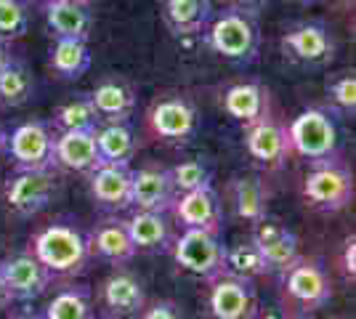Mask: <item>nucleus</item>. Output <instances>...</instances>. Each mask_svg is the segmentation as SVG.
Wrapping results in <instances>:
<instances>
[{
  "label": "nucleus",
  "mask_w": 356,
  "mask_h": 319,
  "mask_svg": "<svg viewBox=\"0 0 356 319\" xmlns=\"http://www.w3.org/2000/svg\"><path fill=\"white\" fill-rule=\"evenodd\" d=\"M32 256L43 263L48 272L74 277L88 269L90 245L88 234L77 227L74 221H54L51 227L35 234L32 240Z\"/></svg>",
  "instance_id": "1"
},
{
  "label": "nucleus",
  "mask_w": 356,
  "mask_h": 319,
  "mask_svg": "<svg viewBox=\"0 0 356 319\" xmlns=\"http://www.w3.org/2000/svg\"><path fill=\"white\" fill-rule=\"evenodd\" d=\"M205 40L223 59L237 61V64H250L258 56L261 35H258V24L250 14L226 8L210 22Z\"/></svg>",
  "instance_id": "2"
},
{
  "label": "nucleus",
  "mask_w": 356,
  "mask_h": 319,
  "mask_svg": "<svg viewBox=\"0 0 356 319\" xmlns=\"http://www.w3.org/2000/svg\"><path fill=\"white\" fill-rule=\"evenodd\" d=\"M290 152L300 154L309 163L335 160L338 152V125L325 109H306L300 112L287 128Z\"/></svg>",
  "instance_id": "3"
},
{
  "label": "nucleus",
  "mask_w": 356,
  "mask_h": 319,
  "mask_svg": "<svg viewBox=\"0 0 356 319\" xmlns=\"http://www.w3.org/2000/svg\"><path fill=\"white\" fill-rule=\"evenodd\" d=\"M303 197L322 213H338L354 199V176L338 160L314 163L303 179Z\"/></svg>",
  "instance_id": "4"
},
{
  "label": "nucleus",
  "mask_w": 356,
  "mask_h": 319,
  "mask_svg": "<svg viewBox=\"0 0 356 319\" xmlns=\"http://www.w3.org/2000/svg\"><path fill=\"white\" fill-rule=\"evenodd\" d=\"M170 250L178 266L200 279L213 282L216 277L226 274V245L221 243L218 234L184 229V234L170 245Z\"/></svg>",
  "instance_id": "5"
},
{
  "label": "nucleus",
  "mask_w": 356,
  "mask_h": 319,
  "mask_svg": "<svg viewBox=\"0 0 356 319\" xmlns=\"http://www.w3.org/2000/svg\"><path fill=\"white\" fill-rule=\"evenodd\" d=\"M8 154L16 170H54L56 167V128L43 120L22 122L8 136Z\"/></svg>",
  "instance_id": "6"
},
{
  "label": "nucleus",
  "mask_w": 356,
  "mask_h": 319,
  "mask_svg": "<svg viewBox=\"0 0 356 319\" xmlns=\"http://www.w3.org/2000/svg\"><path fill=\"white\" fill-rule=\"evenodd\" d=\"M61 179L54 170H16L6 183V199L16 215H38L59 195Z\"/></svg>",
  "instance_id": "7"
},
{
  "label": "nucleus",
  "mask_w": 356,
  "mask_h": 319,
  "mask_svg": "<svg viewBox=\"0 0 356 319\" xmlns=\"http://www.w3.org/2000/svg\"><path fill=\"white\" fill-rule=\"evenodd\" d=\"M208 309L213 319H258V295L250 279L221 274L210 282Z\"/></svg>",
  "instance_id": "8"
},
{
  "label": "nucleus",
  "mask_w": 356,
  "mask_h": 319,
  "mask_svg": "<svg viewBox=\"0 0 356 319\" xmlns=\"http://www.w3.org/2000/svg\"><path fill=\"white\" fill-rule=\"evenodd\" d=\"M284 293L303 309H322L332 298L330 274L309 259H298L287 272H282Z\"/></svg>",
  "instance_id": "9"
},
{
  "label": "nucleus",
  "mask_w": 356,
  "mask_h": 319,
  "mask_svg": "<svg viewBox=\"0 0 356 319\" xmlns=\"http://www.w3.org/2000/svg\"><path fill=\"white\" fill-rule=\"evenodd\" d=\"M0 279L11 290L14 301H35L51 288L54 274L32 253H16L0 261Z\"/></svg>",
  "instance_id": "10"
},
{
  "label": "nucleus",
  "mask_w": 356,
  "mask_h": 319,
  "mask_svg": "<svg viewBox=\"0 0 356 319\" xmlns=\"http://www.w3.org/2000/svg\"><path fill=\"white\" fill-rule=\"evenodd\" d=\"M152 133L170 144H186L197 131V109L184 96H168L149 109Z\"/></svg>",
  "instance_id": "11"
},
{
  "label": "nucleus",
  "mask_w": 356,
  "mask_h": 319,
  "mask_svg": "<svg viewBox=\"0 0 356 319\" xmlns=\"http://www.w3.org/2000/svg\"><path fill=\"white\" fill-rule=\"evenodd\" d=\"M170 211L184 229H200V231H210V234H221L223 205L213 186L184 192L181 197L173 199Z\"/></svg>",
  "instance_id": "12"
},
{
  "label": "nucleus",
  "mask_w": 356,
  "mask_h": 319,
  "mask_svg": "<svg viewBox=\"0 0 356 319\" xmlns=\"http://www.w3.org/2000/svg\"><path fill=\"white\" fill-rule=\"evenodd\" d=\"M250 243L261 253V259L266 263V272L282 274L300 259L296 231L287 229L284 224H271L268 218L255 227V234H252Z\"/></svg>",
  "instance_id": "13"
},
{
  "label": "nucleus",
  "mask_w": 356,
  "mask_h": 319,
  "mask_svg": "<svg viewBox=\"0 0 356 319\" xmlns=\"http://www.w3.org/2000/svg\"><path fill=\"white\" fill-rule=\"evenodd\" d=\"M284 54L300 64H325L335 54V40L325 24L319 22H303L293 30L284 32L282 38Z\"/></svg>",
  "instance_id": "14"
},
{
  "label": "nucleus",
  "mask_w": 356,
  "mask_h": 319,
  "mask_svg": "<svg viewBox=\"0 0 356 319\" xmlns=\"http://www.w3.org/2000/svg\"><path fill=\"white\" fill-rule=\"evenodd\" d=\"M245 147L252 160L264 163L268 167H280L290 154V141H287V128L274 117H261L248 125L245 131Z\"/></svg>",
  "instance_id": "15"
},
{
  "label": "nucleus",
  "mask_w": 356,
  "mask_h": 319,
  "mask_svg": "<svg viewBox=\"0 0 356 319\" xmlns=\"http://www.w3.org/2000/svg\"><path fill=\"white\" fill-rule=\"evenodd\" d=\"M176 199V189L170 181V173L163 167H138L131 176V205L136 211L165 213L170 211Z\"/></svg>",
  "instance_id": "16"
},
{
  "label": "nucleus",
  "mask_w": 356,
  "mask_h": 319,
  "mask_svg": "<svg viewBox=\"0 0 356 319\" xmlns=\"http://www.w3.org/2000/svg\"><path fill=\"white\" fill-rule=\"evenodd\" d=\"M131 165H115V163H102L88 173L90 197L102 208L109 211H125L131 208Z\"/></svg>",
  "instance_id": "17"
},
{
  "label": "nucleus",
  "mask_w": 356,
  "mask_h": 319,
  "mask_svg": "<svg viewBox=\"0 0 356 319\" xmlns=\"http://www.w3.org/2000/svg\"><path fill=\"white\" fill-rule=\"evenodd\" d=\"M102 301L112 317H136L147 306L144 282L128 269H115L102 285Z\"/></svg>",
  "instance_id": "18"
},
{
  "label": "nucleus",
  "mask_w": 356,
  "mask_h": 319,
  "mask_svg": "<svg viewBox=\"0 0 356 319\" xmlns=\"http://www.w3.org/2000/svg\"><path fill=\"white\" fill-rule=\"evenodd\" d=\"M56 165L90 173L102 165L99 147H96V128H77V131H59L56 133Z\"/></svg>",
  "instance_id": "19"
},
{
  "label": "nucleus",
  "mask_w": 356,
  "mask_h": 319,
  "mask_svg": "<svg viewBox=\"0 0 356 319\" xmlns=\"http://www.w3.org/2000/svg\"><path fill=\"white\" fill-rule=\"evenodd\" d=\"M90 245V256H99L102 261H109L115 266H122L134 259L136 245L128 234V227H125V218H104L102 224H96V229L90 231L88 237Z\"/></svg>",
  "instance_id": "20"
},
{
  "label": "nucleus",
  "mask_w": 356,
  "mask_h": 319,
  "mask_svg": "<svg viewBox=\"0 0 356 319\" xmlns=\"http://www.w3.org/2000/svg\"><path fill=\"white\" fill-rule=\"evenodd\" d=\"M90 104L96 109L99 125L102 122H128L136 109L134 88L120 77H104L93 91L88 93Z\"/></svg>",
  "instance_id": "21"
},
{
  "label": "nucleus",
  "mask_w": 356,
  "mask_h": 319,
  "mask_svg": "<svg viewBox=\"0 0 356 319\" xmlns=\"http://www.w3.org/2000/svg\"><path fill=\"white\" fill-rule=\"evenodd\" d=\"M45 22L56 38L88 43L90 30H93V11L88 3H80V0H54L45 6Z\"/></svg>",
  "instance_id": "22"
},
{
  "label": "nucleus",
  "mask_w": 356,
  "mask_h": 319,
  "mask_svg": "<svg viewBox=\"0 0 356 319\" xmlns=\"http://www.w3.org/2000/svg\"><path fill=\"white\" fill-rule=\"evenodd\" d=\"M223 112L237 122L250 125L268 115V91L261 83H237L223 93Z\"/></svg>",
  "instance_id": "23"
},
{
  "label": "nucleus",
  "mask_w": 356,
  "mask_h": 319,
  "mask_svg": "<svg viewBox=\"0 0 356 319\" xmlns=\"http://www.w3.org/2000/svg\"><path fill=\"white\" fill-rule=\"evenodd\" d=\"M165 24L173 35H200L210 24L213 16V0H165Z\"/></svg>",
  "instance_id": "24"
},
{
  "label": "nucleus",
  "mask_w": 356,
  "mask_h": 319,
  "mask_svg": "<svg viewBox=\"0 0 356 319\" xmlns=\"http://www.w3.org/2000/svg\"><path fill=\"white\" fill-rule=\"evenodd\" d=\"M96 147L102 163L115 165H131L136 154V133L128 122H102L96 128Z\"/></svg>",
  "instance_id": "25"
},
{
  "label": "nucleus",
  "mask_w": 356,
  "mask_h": 319,
  "mask_svg": "<svg viewBox=\"0 0 356 319\" xmlns=\"http://www.w3.org/2000/svg\"><path fill=\"white\" fill-rule=\"evenodd\" d=\"M125 227L136 250H163L170 243V224L165 213L136 211L131 218H125Z\"/></svg>",
  "instance_id": "26"
},
{
  "label": "nucleus",
  "mask_w": 356,
  "mask_h": 319,
  "mask_svg": "<svg viewBox=\"0 0 356 319\" xmlns=\"http://www.w3.org/2000/svg\"><path fill=\"white\" fill-rule=\"evenodd\" d=\"M229 195H232V202H234V213L242 221L258 227L268 218L266 189L258 179H234L232 186H229Z\"/></svg>",
  "instance_id": "27"
},
{
  "label": "nucleus",
  "mask_w": 356,
  "mask_h": 319,
  "mask_svg": "<svg viewBox=\"0 0 356 319\" xmlns=\"http://www.w3.org/2000/svg\"><path fill=\"white\" fill-rule=\"evenodd\" d=\"M43 319H93V295L86 285H67L61 288L48 306L43 309Z\"/></svg>",
  "instance_id": "28"
},
{
  "label": "nucleus",
  "mask_w": 356,
  "mask_h": 319,
  "mask_svg": "<svg viewBox=\"0 0 356 319\" xmlns=\"http://www.w3.org/2000/svg\"><path fill=\"white\" fill-rule=\"evenodd\" d=\"M51 69L64 80H77L90 69V48L86 40L56 38L51 51Z\"/></svg>",
  "instance_id": "29"
},
{
  "label": "nucleus",
  "mask_w": 356,
  "mask_h": 319,
  "mask_svg": "<svg viewBox=\"0 0 356 319\" xmlns=\"http://www.w3.org/2000/svg\"><path fill=\"white\" fill-rule=\"evenodd\" d=\"M35 93V80L27 64L11 61L3 72H0V101L6 106H22L27 104Z\"/></svg>",
  "instance_id": "30"
},
{
  "label": "nucleus",
  "mask_w": 356,
  "mask_h": 319,
  "mask_svg": "<svg viewBox=\"0 0 356 319\" xmlns=\"http://www.w3.org/2000/svg\"><path fill=\"white\" fill-rule=\"evenodd\" d=\"M54 125H56L59 131L99 128V117H96V109H93L88 96H80V99H72V101H67V104H61L59 109H56Z\"/></svg>",
  "instance_id": "31"
},
{
  "label": "nucleus",
  "mask_w": 356,
  "mask_h": 319,
  "mask_svg": "<svg viewBox=\"0 0 356 319\" xmlns=\"http://www.w3.org/2000/svg\"><path fill=\"white\" fill-rule=\"evenodd\" d=\"M170 181H173V189L176 192H194V189H202V186H213V170L205 160H184L173 165L170 170Z\"/></svg>",
  "instance_id": "32"
},
{
  "label": "nucleus",
  "mask_w": 356,
  "mask_h": 319,
  "mask_svg": "<svg viewBox=\"0 0 356 319\" xmlns=\"http://www.w3.org/2000/svg\"><path fill=\"white\" fill-rule=\"evenodd\" d=\"M226 274H234L242 279H255L261 274H266V263L261 259V253L255 250V245H237V247H226Z\"/></svg>",
  "instance_id": "33"
},
{
  "label": "nucleus",
  "mask_w": 356,
  "mask_h": 319,
  "mask_svg": "<svg viewBox=\"0 0 356 319\" xmlns=\"http://www.w3.org/2000/svg\"><path fill=\"white\" fill-rule=\"evenodd\" d=\"M30 30V11L22 0H0V40L11 43Z\"/></svg>",
  "instance_id": "34"
},
{
  "label": "nucleus",
  "mask_w": 356,
  "mask_h": 319,
  "mask_svg": "<svg viewBox=\"0 0 356 319\" xmlns=\"http://www.w3.org/2000/svg\"><path fill=\"white\" fill-rule=\"evenodd\" d=\"M327 93L335 109L346 115L356 112V75L354 72H338L332 80H327Z\"/></svg>",
  "instance_id": "35"
},
{
  "label": "nucleus",
  "mask_w": 356,
  "mask_h": 319,
  "mask_svg": "<svg viewBox=\"0 0 356 319\" xmlns=\"http://www.w3.org/2000/svg\"><path fill=\"white\" fill-rule=\"evenodd\" d=\"M141 319H186V317H184L181 306L173 304V301H157V304H152L149 309L141 311Z\"/></svg>",
  "instance_id": "36"
},
{
  "label": "nucleus",
  "mask_w": 356,
  "mask_h": 319,
  "mask_svg": "<svg viewBox=\"0 0 356 319\" xmlns=\"http://www.w3.org/2000/svg\"><path fill=\"white\" fill-rule=\"evenodd\" d=\"M343 272L348 279L356 277V240H346V247H343Z\"/></svg>",
  "instance_id": "37"
},
{
  "label": "nucleus",
  "mask_w": 356,
  "mask_h": 319,
  "mask_svg": "<svg viewBox=\"0 0 356 319\" xmlns=\"http://www.w3.org/2000/svg\"><path fill=\"white\" fill-rule=\"evenodd\" d=\"M229 8H234V11H242V14H250L255 16L261 8H266L268 0H223Z\"/></svg>",
  "instance_id": "38"
},
{
  "label": "nucleus",
  "mask_w": 356,
  "mask_h": 319,
  "mask_svg": "<svg viewBox=\"0 0 356 319\" xmlns=\"http://www.w3.org/2000/svg\"><path fill=\"white\" fill-rule=\"evenodd\" d=\"M11 61H14V54H11V48H8V43H3V40H0V72H3V69H6Z\"/></svg>",
  "instance_id": "39"
},
{
  "label": "nucleus",
  "mask_w": 356,
  "mask_h": 319,
  "mask_svg": "<svg viewBox=\"0 0 356 319\" xmlns=\"http://www.w3.org/2000/svg\"><path fill=\"white\" fill-rule=\"evenodd\" d=\"M11 304H14V295H11V290L6 288V282L0 279V311H3V309H8Z\"/></svg>",
  "instance_id": "40"
},
{
  "label": "nucleus",
  "mask_w": 356,
  "mask_h": 319,
  "mask_svg": "<svg viewBox=\"0 0 356 319\" xmlns=\"http://www.w3.org/2000/svg\"><path fill=\"white\" fill-rule=\"evenodd\" d=\"M3 152H8V133L0 128V154Z\"/></svg>",
  "instance_id": "41"
},
{
  "label": "nucleus",
  "mask_w": 356,
  "mask_h": 319,
  "mask_svg": "<svg viewBox=\"0 0 356 319\" xmlns=\"http://www.w3.org/2000/svg\"><path fill=\"white\" fill-rule=\"evenodd\" d=\"M11 319H43V317H35V314H16V317Z\"/></svg>",
  "instance_id": "42"
},
{
  "label": "nucleus",
  "mask_w": 356,
  "mask_h": 319,
  "mask_svg": "<svg viewBox=\"0 0 356 319\" xmlns=\"http://www.w3.org/2000/svg\"><path fill=\"white\" fill-rule=\"evenodd\" d=\"M38 3H43V6H48V3H54V0H38Z\"/></svg>",
  "instance_id": "43"
},
{
  "label": "nucleus",
  "mask_w": 356,
  "mask_h": 319,
  "mask_svg": "<svg viewBox=\"0 0 356 319\" xmlns=\"http://www.w3.org/2000/svg\"><path fill=\"white\" fill-rule=\"evenodd\" d=\"M338 3H354V0H338Z\"/></svg>",
  "instance_id": "44"
},
{
  "label": "nucleus",
  "mask_w": 356,
  "mask_h": 319,
  "mask_svg": "<svg viewBox=\"0 0 356 319\" xmlns=\"http://www.w3.org/2000/svg\"><path fill=\"white\" fill-rule=\"evenodd\" d=\"M80 3H88V6H90V3H93V0H80Z\"/></svg>",
  "instance_id": "45"
},
{
  "label": "nucleus",
  "mask_w": 356,
  "mask_h": 319,
  "mask_svg": "<svg viewBox=\"0 0 356 319\" xmlns=\"http://www.w3.org/2000/svg\"><path fill=\"white\" fill-rule=\"evenodd\" d=\"M300 3H312V0H300Z\"/></svg>",
  "instance_id": "46"
},
{
  "label": "nucleus",
  "mask_w": 356,
  "mask_h": 319,
  "mask_svg": "<svg viewBox=\"0 0 356 319\" xmlns=\"http://www.w3.org/2000/svg\"><path fill=\"white\" fill-rule=\"evenodd\" d=\"M266 319H280V317H266Z\"/></svg>",
  "instance_id": "47"
},
{
  "label": "nucleus",
  "mask_w": 356,
  "mask_h": 319,
  "mask_svg": "<svg viewBox=\"0 0 356 319\" xmlns=\"http://www.w3.org/2000/svg\"><path fill=\"white\" fill-rule=\"evenodd\" d=\"M298 319H303V317H298Z\"/></svg>",
  "instance_id": "48"
},
{
  "label": "nucleus",
  "mask_w": 356,
  "mask_h": 319,
  "mask_svg": "<svg viewBox=\"0 0 356 319\" xmlns=\"http://www.w3.org/2000/svg\"><path fill=\"white\" fill-rule=\"evenodd\" d=\"M93 319H96V317H93Z\"/></svg>",
  "instance_id": "49"
}]
</instances>
